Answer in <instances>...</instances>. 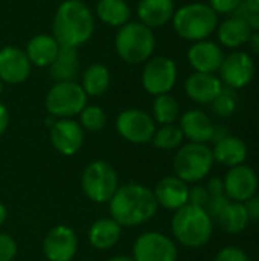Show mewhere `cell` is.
<instances>
[{
	"instance_id": "cell-32",
	"label": "cell",
	"mask_w": 259,
	"mask_h": 261,
	"mask_svg": "<svg viewBox=\"0 0 259 261\" xmlns=\"http://www.w3.org/2000/svg\"><path fill=\"white\" fill-rule=\"evenodd\" d=\"M79 116V125L82 127L84 132H90V133H96L104 130V127L107 125V113L102 107L99 106H85Z\"/></svg>"
},
{
	"instance_id": "cell-20",
	"label": "cell",
	"mask_w": 259,
	"mask_h": 261,
	"mask_svg": "<svg viewBox=\"0 0 259 261\" xmlns=\"http://www.w3.org/2000/svg\"><path fill=\"white\" fill-rule=\"evenodd\" d=\"M180 130L183 133V136L186 139H189V142H195V144H208L212 141V135H214V122L211 121V118L197 109L188 110L186 113H183L180 116Z\"/></svg>"
},
{
	"instance_id": "cell-3",
	"label": "cell",
	"mask_w": 259,
	"mask_h": 261,
	"mask_svg": "<svg viewBox=\"0 0 259 261\" xmlns=\"http://www.w3.org/2000/svg\"><path fill=\"white\" fill-rule=\"evenodd\" d=\"M172 237L185 248L198 249L209 243L214 234V219L205 208L185 205L171 219Z\"/></svg>"
},
{
	"instance_id": "cell-15",
	"label": "cell",
	"mask_w": 259,
	"mask_h": 261,
	"mask_svg": "<svg viewBox=\"0 0 259 261\" xmlns=\"http://www.w3.org/2000/svg\"><path fill=\"white\" fill-rule=\"evenodd\" d=\"M49 136L53 148L63 156H75L84 144V130L75 119H56Z\"/></svg>"
},
{
	"instance_id": "cell-16",
	"label": "cell",
	"mask_w": 259,
	"mask_h": 261,
	"mask_svg": "<svg viewBox=\"0 0 259 261\" xmlns=\"http://www.w3.org/2000/svg\"><path fill=\"white\" fill-rule=\"evenodd\" d=\"M32 72V64L24 49L5 46L0 49V80L3 84H21Z\"/></svg>"
},
{
	"instance_id": "cell-44",
	"label": "cell",
	"mask_w": 259,
	"mask_h": 261,
	"mask_svg": "<svg viewBox=\"0 0 259 261\" xmlns=\"http://www.w3.org/2000/svg\"><path fill=\"white\" fill-rule=\"evenodd\" d=\"M6 217H8V210H6V206L0 202V226L5 223Z\"/></svg>"
},
{
	"instance_id": "cell-8",
	"label": "cell",
	"mask_w": 259,
	"mask_h": 261,
	"mask_svg": "<svg viewBox=\"0 0 259 261\" xmlns=\"http://www.w3.org/2000/svg\"><path fill=\"white\" fill-rule=\"evenodd\" d=\"M81 188L89 200L95 203H108L119 188L118 173L111 164L93 161L82 171Z\"/></svg>"
},
{
	"instance_id": "cell-37",
	"label": "cell",
	"mask_w": 259,
	"mask_h": 261,
	"mask_svg": "<svg viewBox=\"0 0 259 261\" xmlns=\"http://www.w3.org/2000/svg\"><path fill=\"white\" fill-rule=\"evenodd\" d=\"M208 200H209V193L205 185L197 184L192 188H189V203L191 205L205 208L208 205Z\"/></svg>"
},
{
	"instance_id": "cell-39",
	"label": "cell",
	"mask_w": 259,
	"mask_h": 261,
	"mask_svg": "<svg viewBox=\"0 0 259 261\" xmlns=\"http://www.w3.org/2000/svg\"><path fill=\"white\" fill-rule=\"evenodd\" d=\"M244 206L250 222H259V196H253L252 199L244 202Z\"/></svg>"
},
{
	"instance_id": "cell-6",
	"label": "cell",
	"mask_w": 259,
	"mask_h": 261,
	"mask_svg": "<svg viewBox=\"0 0 259 261\" xmlns=\"http://www.w3.org/2000/svg\"><path fill=\"white\" fill-rule=\"evenodd\" d=\"M214 164L215 161L212 156V148H209L206 144L189 142L180 147L174 156V176L186 184H198L209 176Z\"/></svg>"
},
{
	"instance_id": "cell-25",
	"label": "cell",
	"mask_w": 259,
	"mask_h": 261,
	"mask_svg": "<svg viewBox=\"0 0 259 261\" xmlns=\"http://www.w3.org/2000/svg\"><path fill=\"white\" fill-rule=\"evenodd\" d=\"M87 236H89L90 245L95 249L108 251L119 242L122 236V226L111 217L98 219L90 225Z\"/></svg>"
},
{
	"instance_id": "cell-26",
	"label": "cell",
	"mask_w": 259,
	"mask_h": 261,
	"mask_svg": "<svg viewBox=\"0 0 259 261\" xmlns=\"http://www.w3.org/2000/svg\"><path fill=\"white\" fill-rule=\"evenodd\" d=\"M50 76L55 80V83L63 81H75L79 72V55L78 49L60 46V50L56 54V58L49 66Z\"/></svg>"
},
{
	"instance_id": "cell-10",
	"label": "cell",
	"mask_w": 259,
	"mask_h": 261,
	"mask_svg": "<svg viewBox=\"0 0 259 261\" xmlns=\"http://www.w3.org/2000/svg\"><path fill=\"white\" fill-rule=\"evenodd\" d=\"M156 128L157 127L153 116L140 109L122 110L116 118L118 133L130 144L143 145L151 142Z\"/></svg>"
},
{
	"instance_id": "cell-41",
	"label": "cell",
	"mask_w": 259,
	"mask_h": 261,
	"mask_svg": "<svg viewBox=\"0 0 259 261\" xmlns=\"http://www.w3.org/2000/svg\"><path fill=\"white\" fill-rule=\"evenodd\" d=\"M9 125V110L5 104L0 102V136L6 132Z\"/></svg>"
},
{
	"instance_id": "cell-18",
	"label": "cell",
	"mask_w": 259,
	"mask_h": 261,
	"mask_svg": "<svg viewBox=\"0 0 259 261\" xmlns=\"http://www.w3.org/2000/svg\"><path fill=\"white\" fill-rule=\"evenodd\" d=\"M224 60V52L220 44L203 40L195 41L188 50V61L195 72L200 73H215L220 70Z\"/></svg>"
},
{
	"instance_id": "cell-46",
	"label": "cell",
	"mask_w": 259,
	"mask_h": 261,
	"mask_svg": "<svg viewBox=\"0 0 259 261\" xmlns=\"http://www.w3.org/2000/svg\"><path fill=\"white\" fill-rule=\"evenodd\" d=\"M3 86H5V84H3V81L0 80V95L3 93Z\"/></svg>"
},
{
	"instance_id": "cell-35",
	"label": "cell",
	"mask_w": 259,
	"mask_h": 261,
	"mask_svg": "<svg viewBox=\"0 0 259 261\" xmlns=\"http://www.w3.org/2000/svg\"><path fill=\"white\" fill-rule=\"evenodd\" d=\"M231 203L229 197L226 194H220V196H209V200H208V205L205 206V210L208 211V214L212 217V219H217L221 211Z\"/></svg>"
},
{
	"instance_id": "cell-38",
	"label": "cell",
	"mask_w": 259,
	"mask_h": 261,
	"mask_svg": "<svg viewBox=\"0 0 259 261\" xmlns=\"http://www.w3.org/2000/svg\"><path fill=\"white\" fill-rule=\"evenodd\" d=\"M243 0H209V6L217 12V14H234Z\"/></svg>"
},
{
	"instance_id": "cell-14",
	"label": "cell",
	"mask_w": 259,
	"mask_h": 261,
	"mask_svg": "<svg viewBox=\"0 0 259 261\" xmlns=\"http://www.w3.org/2000/svg\"><path fill=\"white\" fill-rule=\"evenodd\" d=\"M224 193L231 202L244 203L253 196H256L258 190V176L255 170L249 165H237L229 168L224 179Z\"/></svg>"
},
{
	"instance_id": "cell-31",
	"label": "cell",
	"mask_w": 259,
	"mask_h": 261,
	"mask_svg": "<svg viewBox=\"0 0 259 261\" xmlns=\"http://www.w3.org/2000/svg\"><path fill=\"white\" fill-rule=\"evenodd\" d=\"M185 136L180 130L179 125L176 124H168V125H160L156 128L154 136L151 139L153 145L160 150H176L182 145Z\"/></svg>"
},
{
	"instance_id": "cell-19",
	"label": "cell",
	"mask_w": 259,
	"mask_h": 261,
	"mask_svg": "<svg viewBox=\"0 0 259 261\" xmlns=\"http://www.w3.org/2000/svg\"><path fill=\"white\" fill-rule=\"evenodd\" d=\"M224 84L215 73H191L185 81L186 95L198 104H212L221 93Z\"/></svg>"
},
{
	"instance_id": "cell-5",
	"label": "cell",
	"mask_w": 259,
	"mask_h": 261,
	"mask_svg": "<svg viewBox=\"0 0 259 261\" xmlns=\"http://www.w3.org/2000/svg\"><path fill=\"white\" fill-rule=\"evenodd\" d=\"M114 49L119 58L127 64L147 63L156 49V35L153 29L140 21H128L118 29Z\"/></svg>"
},
{
	"instance_id": "cell-17",
	"label": "cell",
	"mask_w": 259,
	"mask_h": 261,
	"mask_svg": "<svg viewBox=\"0 0 259 261\" xmlns=\"http://www.w3.org/2000/svg\"><path fill=\"white\" fill-rule=\"evenodd\" d=\"M153 194L157 205L169 211H177L189 203V187L177 176H166L160 179L156 184Z\"/></svg>"
},
{
	"instance_id": "cell-12",
	"label": "cell",
	"mask_w": 259,
	"mask_h": 261,
	"mask_svg": "<svg viewBox=\"0 0 259 261\" xmlns=\"http://www.w3.org/2000/svg\"><path fill=\"white\" fill-rule=\"evenodd\" d=\"M220 80L226 87L240 90L247 87L255 76V61L244 50H234L224 55L220 67Z\"/></svg>"
},
{
	"instance_id": "cell-45",
	"label": "cell",
	"mask_w": 259,
	"mask_h": 261,
	"mask_svg": "<svg viewBox=\"0 0 259 261\" xmlns=\"http://www.w3.org/2000/svg\"><path fill=\"white\" fill-rule=\"evenodd\" d=\"M108 261H134L133 257H128V255H116V257H111Z\"/></svg>"
},
{
	"instance_id": "cell-27",
	"label": "cell",
	"mask_w": 259,
	"mask_h": 261,
	"mask_svg": "<svg viewBox=\"0 0 259 261\" xmlns=\"http://www.w3.org/2000/svg\"><path fill=\"white\" fill-rule=\"evenodd\" d=\"M96 17L110 28H121L131 21V8L127 0H99L95 9Z\"/></svg>"
},
{
	"instance_id": "cell-7",
	"label": "cell",
	"mask_w": 259,
	"mask_h": 261,
	"mask_svg": "<svg viewBox=\"0 0 259 261\" xmlns=\"http://www.w3.org/2000/svg\"><path fill=\"white\" fill-rule=\"evenodd\" d=\"M87 95L76 81L55 83L44 99L47 113L55 119H73L87 106Z\"/></svg>"
},
{
	"instance_id": "cell-36",
	"label": "cell",
	"mask_w": 259,
	"mask_h": 261,
	"mask_svg": "<svg viewBox=\"0 0 259 261\" xmlns=\"http://www.w3.org/2000/svg\"><path fill=\"white\" fill-rule=\"evenodd\" d=\"M214 261H250L249 260V255L237 248V246H226L223 248L221 251H218V254L215 255V260Z\"/></svg>"
},
{
	"instance_id": "cell-29",
	"label": "cell",
	"mask_w": 259,
	"mask_h": 261,
	"mask_svg": "<svg viewBox=\"0 0 259 261\" xmlns=\"http://www.w3.org/2000/svg\"><path fill=\"white\" fill-rule=\"evenodd\" d=\"M215 220L226 234H240L250 223L246 206L240 202H231Z\"/></svg>"
},
{
	"instance_id": "cell-24",
	"label": "cell",
	"mask_w": 259,
	"mask_h": 261,
	"mask_svg": "<svg viewBox=\"0 0 259 261\" xmlns=\"http://www.w3.org/2000/svg\"><path fill=\"white\" fill-rule=\"evenodd\" d=\"M252 35V29L247 21L241 17H229L217 26V37L221 46L237 50L238 47L247 44Z\"/></svg>"
},
{
	"instance_id": "cell-23",
	"label": "cell",
	"mask_w": 259,
	"mask_h": 261,
	"mask_svg": "<svg viewBox=\"0 0 259 261\" xmlns=\"http://www.w3.org/2000/svg\"><path fill=\"white\" fill-rule=\"evenodd\" d=\"M247 154H249L247 144L241 138L232 136V135L215 142L212 148L214 161L229 168L244 164L247 159Z\"/></svg>"
},
{
	"instance_id": "cell-4",
	"label": "cell",
	"mask_w": 259,
	"mask_h": 261,
	"mask_svg": "<svg viewBox=\"0 0 259 261\" xmlns=\"http://www.w3.org/2000/svg\"><path fill=\"white\" fill-rule=\"evenodd\" d=\"M176 34L188 41L208 40L218 26V14L206 3H188L176 9L172 17Z\"/></svg>"
},
{
	"instance_id": "cell-47",
	"label": "cell",
	"mask_w": 259,
	"mask_h": 261,
	"mask_svg": "<svg viewBox=\"0 0 259 261\" xmlns=\"http://www.w3.org/2000/svg\"><path fill=\"white\" fill-rule=\"evenodd\" d=\"M258 261H259V260H258Z\"/></svg>"
},
{
	"instance_id": "cell-30",
	"label": "cell",
	"mask_w": 259,
	"mask_h": 261,
	"mask_svg": "<svg viewBox=\"0 0 259 261\" xmlns=\"http://www.w3.org/2000/svg\"><path fill=\"white\" fill-rule=\"evenodd\" d=\"M179 118H180V106L171 93L154 96L153 119L156 124L160 125L174 124Z\"/></svg>"
},
{
	"instance_id": "cell-21",
	"label": "cell",
	"mask_w": 259,
	"mask_h": 261,
	"mask_svg": "<svg viewBox=\"0 0 259 261\" xmlns=\"http://www.w3.org/2000/svg\"><path fill=\"white\" fill-rule=\"evenodd\" d=\"M176 5L174 0H139L136 14L137 21L148 26L150 29L162 28L169 23L174 17Z\"/></svg>"
},
{
	"instance_id": "cell-1",
	"label": "cell",
	"mask_w": 259,
	"mask_h": 261,
	"mask_svg": "<svg viewBox=\"0 0 259 261\" xmlns=\"http://www.w3.org/2000/svg\"><path fill=\"white\" fill-rule=\"evenodd\" d=\"M108 206L111 219L122 228H133L150 222L159 208L153 190L134 182L119 187Z\"/></svg>"
},
{
	"instance_id": "cell-2",
	"label": "cell",
	"mask_w": 259,
	"mask_h": 261,
	"mask_svg": "<svg viewBox=\"0 0 259 261\" xmlns=\"http://www.w3.org/2000/svg\"><path fill=\"white\" fill-rule=\"evenodd\" d=\"M95 32V14L82 0H64L55 11L52 35L60 46L85 44Z\"/></svg>"
},
{
	"instance_id": "cell-9",
	"label": "cell",
	"mask_w": 259,
	"mask_h": 261,
	"mask_svg": "<svg viewBox=\"0 0 259 261\" xmlns=\"http://www.w3.org/2000/svg\"><path fill=\"white\" fill-rule=\"evenodd\" d=\"M140 76L142 87L153 96L169 93L177 83V64L169 57H151L143 63Z\"/></svg>"
},
{
	"instance_id": "cell-11",
	"label": "cell",
	"mask_w": 259,
	"mask_h": 261,
	"mask_svg": "<svg viewBox=\"0 0 259 261\" xmlns=\"http://www.w3.org/2000/svg\"><path fill=\"white\" fill-rule=\"evenodd\" d=\"M179 251L171 237L150 231L139 236L133 245L134 261H177Z\"/></svg>"
},
{
	"instance_id": "cell-42",
	"label": "cell",
	"mask_w": 259,
	"mask_h": 261,
	"mask_svg": "<svg viewBox=\"0 0 259 261\" xmlns=\"http://www.w3.org/2000/svg\"><path fill=\"white\" fill-rule=\"evenodd\" d=\"M247 46L250 47V50H252L253 54L259 55V31L252 32V35H250V38H249V41H247Z\"/></svg>"
},
{
	"instance_id": "cell-13",
	"label": "cell",
	"mask_w": 259,
	"mask_h": 261,
	"mask_svg": "<svg viewBox=\"0 0 259 261\" xmlns=\"http://www.w3.org/2000/svg\"><path fill=\"white\" fill-rule=\"evenodd\" d=\"M43 252L49 261H72L78 252L76 232L67 225L53 226L43 240Z\"/></svg>"
},
{
	"instance_id": "cell-33",
	"label": "cell",
	"mask_w": 259,
	"mask_h": 261,
	"mask_svg": "<svg viewBox=\"0 0 259 261\" xmlns=\"http://www.w3.org/2000/svg\"><path fill=\"white\" fill-rule=\"evenodd\" d=\"M237 107H238L237 92L229 87H223L221 93L212 102L214 113L220 118H231L237 112Z\"/></svg>"
},
{
	"instance_id": "cell-28",
	"label": "cell",
	"mask_w": 259,
	"mask_h": 261,
	"mask_svg": "<svg viewBox=\"0 0 259 261\" xmlns=\"http://www.w3.org/2000/svg\"><path fill=\"white\" fill-rule=\"evenodd\" d=\"M111 83V75L107 66L101 63L90 64L81 76V87L87 96H101L104 95Z\"/></svg>"
},
{
	"instance_id": "cell-34",
	"label": "cell",
	"mask_w": 259,
	"mask_h": 261,
	"mask_svg": "<svg viewBox=\"0 0 259 261\" xmlns=\"http://www.w3.org/2000/svg\"><path fill=\"white\" fill-rule=\"evenodd\" d=\"M18 252L17 242L5 232H0V261H12Z\"/></svg>"
},
{
	"instance_id": "cell-22",
	"label": "cell",
	"mask_w": 259,
	"mask_h": 261,
	"mask_svg": "<svg viewBox=\"0 0 259 261\" xmlns=\"http://www.w3.org/2000/svg\"><path fill=\"white\" fill-rule=\"evenodd\" d=\"M58 50H60V44L50 34L34 35L27 41L24 49L31 64L37 67H49L56 58Z\"/></svg>"
},
{
	"instance_id": "cell-43",
	"label": "cell",
	"mask_w": 259,
	"mask_h": 261,
	"mask_svg": "<svg viewBox=\"0 0 259 261\" xmlns=\"http://www.w3.org/2000/svg\"><path fill=\"white\" fill-rule=\"evenodd\" d=\"M243 6L249 12L259 14V0H243Z\"/></svg>"
},
{
	"instance_id": "cell-40",
	"label": "cell",
	"mask_w": 259,
	"mask_h": 261,
	"mask_svg": "<svg viewBox=\"0 0 259 261\" xmlns=\"http://www.w3.org/2000/svg\"><path fill=\"white\" fill-rule=\"evenodd\" d=\"M206 188H208L209 196H220V194H226V193H224V184H223V179H220V177H212V179L208 182Z\"/></svg>"
}]
</instances>
